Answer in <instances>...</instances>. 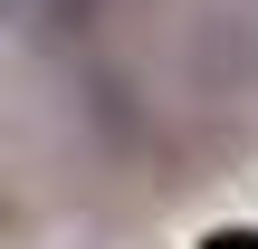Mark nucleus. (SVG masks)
<instances>
[{
	"mask_svg": "<svg viewBox=\"0 0 258 249\" xmlns=\"http://www.w3.org/2000/svg\"><path fill=\"white\" fill-rule=\"evenodd\" d=\"M182 58H191V86H201V96H249V86H258V19L201 10Z\"/></svg>",
	"mask_w": 258,
	"mask_h": 249,
	"instance_id": "f257e3e1",
	"label": "nucleus"
},
{
	"mask_svg": "<svg viewBox=\"0 0 258 249\" xmlns=\"http://www.w3.org/2000/svg\"><path fill=\"white\" fill-rule=\"evenodd\" d=\"M105 19V0H0V48H29V58H67L86 48Z\"/></svg>",
	"mask_w": 258,
	"mask_h": 249,
	"instance_id": "f03ea898",
	"label": "nucleus"
},
{
	"mask_svg": "<svg viewBox=\"0 0 258 249\" xmlns=\"http://www.w3.org/2000/svg\"><path fill=\"white\" fill-rule=\"evenodd\" d=\"M86 115L105 125V144H134V125H144V115H134V86H124V77H86Z\"/></svg>",
	"mask_w": 258,
	"mask_h": 249,
	"instance_id": "7ed1b4c3",
	"label": "nucleus"
}]
</instances>
